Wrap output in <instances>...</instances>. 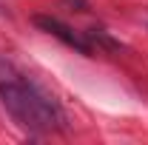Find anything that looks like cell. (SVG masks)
I'll return each instance as SVG.
<instances>
[{
    "label": "cell",
    "instance_id": "cell-2",
    "mask_svg": "<svg viewBox=\"0 0 148 145\" xmlns=\"http://www.w3.org/2000/svg\"><path fill=\"white\" fill-rule=\"evenodd\" d=\"M34 26H37V29H43L46 34L63 40V43H66L69 49H74V51H80V54H86V57H94V46L88 43V37H83L80 31H74L71 26H66L63 20L51 17V14H37V17H34Z\"/></svg>",
    "mask_w": 148,
    "mask_h": 145
},
{
    "label": "cell",
    "instance_id": "cell-1",
    "mask_svg": "<svg viewBox=\"0 0 148 145\" xmlns=\"http://www.w3.org/2000/svg\"><path fill=\"white\" fill-rule=\"evenodd\" d=\"M0 103L26 131H66V114L57 105V100L6 60H0Z\"/></svg>",
    "mask_w": 148,
    "mask_h": 145
},
{
    "label": "cell",
    "instance_id": "cell-3",
    "mask_svg": "<svg viewBox=\"0 0 148 145\" xmlns=\"http://www.w3.org/2000/svg\"><path fill=\"white\" fill-rule=\"evenodd\" d=\"M86 37H88V43H91V46H97V49H106V51H120V43H114L106 31L91 29V31H86Z\"/></svg>",
    "mask_w": 148,
    "mask_h": 145
}]
</instances>
